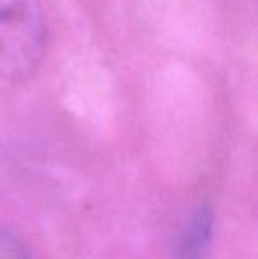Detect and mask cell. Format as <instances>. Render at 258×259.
I'll use <instances>...</instances> for the list:
<instances>
[{"label":"cell","mask_w":258,"mask_h":259,"mask_svg":"<svg viewBox=\"0 0 258 259\" xmlns=\"http://www.w3.org/2000/svg\"><path fill=\"white\" fill-rule=\"evenodd\" d=\"M214 215L207 205H200L177 236L173 259H205L212 245Z\"/></svg>","instance_id":"2"},{"label":"cell","mask_w":258,"mask_h":259,"mask_svg":"<svg viewBox=\"0 0 258 259\" xmlns=\"http://www.w3.org/2000/svg\"><path fill=\"white\" fill-rule=\"evenodd\" d=\"M48 25L39 0H0V78L23 81L41 65Z\"/></svg>","instance_id":"1"},{"label":"cell","mask_w":258,"mask_h":259,"mask_svg":"<svg viewBox=\"0 0 258 259\" xmlns=\"http://www.w3.org/2000/svg\"><path fill=\"white\" fill-rule=\"evenodd\" d=\"M0 259H30L21 238L6 226H0Z\"/></svg>","instance_id":"3"}]
</instances>
